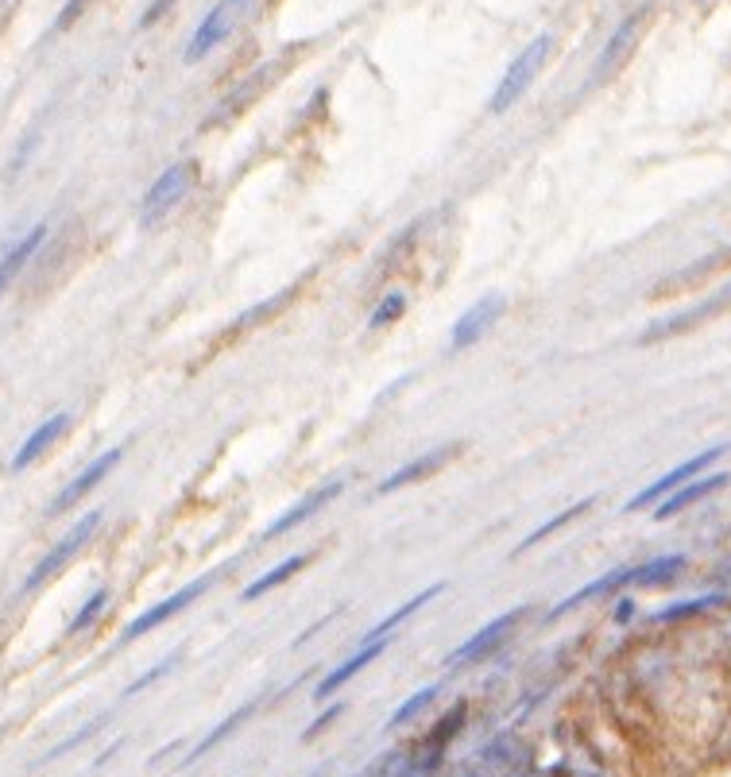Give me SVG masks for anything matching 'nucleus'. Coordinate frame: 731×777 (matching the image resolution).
Wrapping results in <instances>:
<instances>
[{
  "mask_svg": "<svg viewBox=\"0 0 731 777\" xmlns=\"http://www.w3.org/2000/svg\"><path fill=\"white\" fill-rule=\"evenodd\" d=\"M550 51H554V35H538V39H530L527 47L511 58V66L503 70V78H499L496 89H492V97H488V113L492 116L511 113V109L523 101V93L534 86V78L542 74V66H546Z\"/></svg>",
  "mask_w": 731,
  "mask_h": 777,
  "instance_id": "nucleus-1",
  "label": "nucleus"
},
{
  "mask_svg": "<svg viewBox=\"0 0 731 777\" xmlns=\"http://www.w3.org/2000/svg\"><path fill=\"white\" fill-rule=\"evenodd\" d=\"M101 522H105V511H89V515H82L70 530H66V538H59L55 546L47 549V557L31 569V576L24 580V592H31V588H39V584H47L51 576H59L82 549L93 542V534L101 530Z\"/></svg>",
  "mask_w": 731,
  "mask_h": 777,
  "instance_id": "nucleus-2",
  "label": "nucleus"
},
{
  "mask_svg": "<svg viewBox=\"0 0 731 777\" xmlns=\"http://www.w3.org/2000/svg\"><path fill=\"white\" fill-rule=\"evenodd\" d=\"M523 619H527V604L511 607V611L496 615L492 623H484V627L472 634V638H465V642H461V646H457V650L445 658V665L453 669V665H480V662H488L499 646H507V638L519 631V623H523Z\"/></svg>",
  "mask_w": 731,
  "mask_h": 777,
  "instance_id": "nucleus-3",
  "label": "nucleus"
},
{
  "mask_svg": "<svg viewBox=\"0 0 731 777\" xmlns=\"http://www.w3.org/2000/svg\"><path fill=\"white\" fill-rule=\"evenodd\" d=\"M503 314H507V298H503V294H484V298H476L465 314L457 317V325H453V333H449V352H465V348L480 345V341L496 329V321Z\"/></svg>",
  "mask_w": 731,
  "mask_h": 777,
  "instance_id": "nucleus-4",
  "label": "nucleus"
},
{
  "mask_svg": "<svg viewBox=\"0 0 731 777\" xmlns=\"http://www.w3.org/2000/svg\"><path fill=\"white\" fill-rule=\"evenodd\" d=\"M728 449H731L728 441H720V445H712V449H704V453H697V457H689V461H681V464H677V468H670L666 476H658V480H654L650 488L639 491V495H635V499L627 503V511H646L650 503L658 507V503H662V499H666L670 491H677V488H681V484H689L693 476H701L704 468H708V464H712V461H720V457H724Z\"/></svg>",
  "mask_w": 731,
  "mask_h": 777,
  "instance_id": "nucleus-5",
  "label": "nucleus"
},
{
  "mask_svg": "<svg viewBox=\"0 0 731 777\" xmlns=\"http://www.w3.org/2000/svg\"><path fill=\"white\" fill-rule=\"evenodd\" d=\"M209 584H213V573L209 576H198L194 584H186V588H178L175 596H167V600H159L155 607H147L144 615H136L128 627H124V642H136V638H144V634H151L155 627H163L167 619H175L178 611H186V607H194L198 600H202L205 592H209Z\"/></svg>",
  "mask_w": 731,
  "mask_h": 777,
  "instance_id": "nucleus-6",
  "label": "nucleus"
},
{
  "mask_svg": "<svg viewBox=\"0 0 731 777\" xmlns=\"http://www.w3.org/2000/svg\"><path fill=\"white\" fill-rule=\"evenodd\" d=\"M194 174L198 167L190 163V159H182V163H171L167 171L159 174L155 182H151V190L144 194V209H140V225H155L171 205L194 186Z\"/></svg>",
  "mask_w": 731,
  "mask_h": 777,
  "instance_id": "nucleus-7",
  "label": "nucleus"
},
{
  "mask_svg": "<svg viewBox=\"0 0 731 777\" xmlns=\"http://www.w3.org/2000/svg\"><path fill=\"white\" fill-rule=\"evenodd\" d=\"M461 449H465L461 441H449V445H438V449H430V453H418L414 461H407L403 468H395L380 488H376V495H395L399 488H410V484H422V480L438 476L445 464L461 457Z\"/></svg>",
  "mask_w": 731,
  "mask_h": 777,
  "instance_id": "nucleus-8",
  "label": "nucleus"
},
{
  "mask_svg": "<svg viewBox=\"0 0 731 777\" xmlns=\"http://www.w3.org/2000/svg\"><path fill=\"white\" fill-rule=\"evenodd\" d=\"M120 457H124V449H105V453H101L97 461L86 464V468H82V472H78V476H74V480H70V484H66V488H62L59 495H55V499H51V507H47V518L74 511V507H78V503L86 499L89 491L97 488V484H101V480H105V476H109V472L117 468Z\"/></svg>",
  "mask_w": 731,
  "mask_h": 777,
  "instance_id": "nucleus-9",
  "label": "nucleus"
},
{
  "mask_svg": "<svg viewBox=\"0 0 731 777\" xmlns=\"http://www.w3.org/2000/svg\"><path fill=\"white\" fill-rule=\"evenodd\" d=\"M345 491V480H325V484H318L314 491H306L298 503H294L291 511H283V515L275 518L271 526L264 530V542H271V538H283V534H291V530H298L302 522H310V518L318 515L322 507H329L337 495Z\"/></svg>",
  "mask_w": 731,
  "mask_h": 777,
  "instance_id": "nucleus-10",
  "label": "nucleus"
},
{
  "mask_svg": "<svg viewBox=\"0 0 731 777\" xmlns=\"http://www.w3.org/2000/svg\"><path fill=\"white\" fill-rule=\"evenodd\" d=\"M236 8H240V0H221L209 16H205L198 31H194V39L186 43V62H202L209 51H217V43H225L229 39V31L236 24Z\"/></svg>",
  "mask_w": 731,
  "mask_h": 777,
  "instance_id": "nucleus-11",
  "label": "nucleus"
},
{
  "mask_svg": "<svg viewBox=\"0 0 731 777\" xmlns=\"http://www.w3.org/2000/svg\"><path fill=\"white\" fill-rule=\"evenodd\" d=\"M646 16H650V12L639 8V12H631V16L619 24V31H615L612 39H608V47H604V55L596 58V70H592V78H596V82H604L615 66H623V58L631 55V47H635V39H639V31H643Z\"/></svg>",
  "mask_w": 731,
  "mask_h": 777,
  "instance_id": "nucleus-12",
  "label": "nucleus"
},
{
  "mask_svg": "<svg viewBox=\"0 0 731 777\" xmlns=\"http://www.w3.org/2000/svg\"><path fill=\"white\" fill-rule=\"evenodd\" d=\"M728 484V472H712V476H697L693 484H681L677 491H670L658 507H654V518L658 522H666V518H673V515H681L685 507H693V503H701L704 495H712V491H720Z\"/></svg>",
  "mask_w": 731,
  "mask_h": 777,
  "instance_id": "nucleus-13",
  "label": "nucleus"
},
{
  "mask_svg": "<svg viewBox=\"0 0 731 777\" xmlns=\"http://www.w3.org/2000/svg\"><path fill=\"white\" fill-rule=\"evenodd\" d=\"M387 642H391V638H380V642H360V650H356L352 658H345V662L337 665V669H333V673L325 677L322 685L314 689V696H318V700H329L333 692H341V685H349V681L356 677V673H360V669H368V665L380 658L383 650H387Z\"/></svg>",
  "mask_w": 731,
  "mask_h": 777,
  "instance_id": "nucleus-14",
  "label": "nucleus"
},
{
  "mask_svg": "<svg viewBox=\"0 0 731 777\" xmlns=\"http://www.w3.org/2000/svg\"><path fill=\"white\" fill-rule=\"evenodd\" d=\"M66 430H70V414H66V410H62V414H51L43 426H35L28 441L20 445V453L12 457V472H24L31 461H39V457H43V453H47V449H51V445H55Z\"/></svg>",
  "mask_w": 731,
  "mask_h": 777,
  "instance_id": "nucleus-15",
  "label": "nucleus"
},
{
  "mask_svg": "<svg viewBox=\"0 0 731 777\" xmlns=\"http://www.w3.org/2000/svg\"><path fill=\"white\" fill-rule=\"evenodd\" d=\"M43 236H47V225H35L28 236H20L12 248H8V256L0 259V298H4V290L12 287L20 275H24V267H28L35 252H39V244H43Z\"/></svg>",
  "mask_w": 731,
  "mask_h": 777,
  "instance_id": "nucleus-16",
  "label": "nucleus"
},
{
  "mask_svg": "<svg viewBox=\"0 0 731 777\" xmlns=\"http://www.w3.org/2000/svg\"><path fill=\"white\" fill-rule=\"evenodd\" d=\"M441 592H445V580H438V584H430V588H422V592H414V596H410L407 604H399V607H395V611H391V615H383L380 623H376L372 631L364 634V642H380V638H387V634L395 631L399 623H407V619H410V615H414V611H418V607H426V604H430V600H438Z\"/></svg>",
  "mask_w": 731,
  "mask_h": 777,
  "instance_id": "nucleus-17",
  "label": "nucleus"
},
{
  "mask_svg": "<svg viewBox=\"0 0 731 777\" xmlns=\"http://www.w3.org/2000/svg\"><path fill=\"white\" fill-rule=\"evenodd\" d=\"M720 310V302H701V306H693V310H685V314H673L666 321H658V325H650L643 337H639V345H654V341H666V337H677V333H685V329H693L697 321L704 317H712Z\"/></svg>",
  "mask_w": 731,
  "mask_h": 777,
  "instance_id": "nucleus-18",
  "label": "nucleus"
},
{
  "mask_svg": "<svg viewBox=\"0 0 731 777\" xmlns=\"http://www.w3.org/2000/svg\"><path fill=\"white\" fill-rule=\"evenodd\" d=\"M306 561H310L306 553H291V557H283V561H279V565H271V569H267V573L260 576V580H252V584H248V588L240 592V600L248 604V600H260V596H267L271 588L287 584V580H291V576L298 573V569H302Z\"/></svg>",
  "mask_w": 731,
  "mask_h": 777,
  "instance_id": "nucleus-19",
  "label": "nucleus"
},
{
  "mask_svg": "<svg viewBox=\"0 0 731 777\" xmlns=\"http://www.w3.org/2000/svg\"><path fill=\"white\" fill-rule=\"evenodd\" d=\"M592 507H596V495H588V499H577V503H573L569 511H561V515H557V518H550V522H542V526H538L534 534H527V538H523V542L515 546V557H519V553H527V549H534V546H538V542H542V538H550V534H557L561 526H569L573 518H581V515H585V511H592Z\"/></svg>",
  "mask_w": 731,
  "mask_h": 777,
  "instance_id": "nucleus-20",
  "label": "nucleus"
},
{
  "mask_svg": "<svg viewBox=\"0 0 731 777\" xmlns=\"http://www.w3.org/2000/svg\"><path fill=\"white\" fill-rule=\"evenodd\" d=\"M685 569V557L681 553H670V557H654L650 565H639V569H631V584H643V588H650V584H666V580H673V576Z\"/></svg>",
  "mask_w": 731,
  "mask_h": 777,
  "instance_id": "nucleus-21",
  "label": "nucleus"
},
{
  "mask_svg": "<svg viewBox=\"0 0 731 777\" xmlns=\"http://www.w3.org/2000/svg\"><path fill=\"white\" fill-rule=\"evenodd\" d=\"M403 314H407V290H387L380 302H376V310L368 314V329H387V325H395Z\"/></svg>",
  "mask_w": 731,
  "mask_h": 777,
  "instance_id": "nucleus-22",
  "label": "nucleus"
},
{
  "mask_svg": "<svg viewBox=\"0 0 731 777\" xmlns=\"http://www.w3.org/2000/svg\"><path fill=\"white\" fill-rule=\"evenodd\" d=\"M434 700H438V685H430V689H418V692H414V696L407 700V704H403V708H395V712L387 716V727L395 731V727L410 723L414 716H418V712H426V708H430Z\"/></svg>",
  "mask_w": 731,
  "mask_h": 777,
  "instance_id": "nucleus-23",
  "label": "nucleus"
},
{
  "mask_svg": "<svg viewBox=\"0 0 731 777\" xmlns=\"http://www.w3.org/2000/svg\"><path fill=\"white\" fill-rule=\"evenodd\" d=\"M252 712H256V704H244V708H236V712H233V716H229V720H225V723H217V727H213V735H205L202 743H198V747L190 750V758H202L205 750H213V747H217V743H221V739H225V735H229V731H233L236 723H240V720H248Z\"/></svg>",
  "mask_w": 731,
  "mask_h": 777,
  "instance_id": "nucleus-24",
  "label": "nucleus"
},
{
  "mask_svg": "<svg viewBox=\"0 0 731 777\" xmlns=\"http://www.w3.org/2000/svg\"><path fill=\"white\" fill-rule=\"evenodd\" d=\"M105 604H109V592H105V588H97V592L89 596L86 604H82V611H78V615L70 619V627H66V634H82V631H86L89 623H93V619H97V615L105 611Z\"/></svg>",
  "mask_w": 731,
  "mask_h": 777,
  "instance_id": "nucleus-25",
  "label": "nucleus"
},
{
  "mask_svg": "<svg viewBox=\"0 0 731 777\" xmlns=\"http://www.w3.org/2000/svg\"><path fill=\"white\" fill-rule=\"evenodd\" d=\"M724 596H701V600H685V604H670L662 615H658V623H670V619H681V615H697V611H704V607H712V604H720Z\"/></svg>",
  "mask_w": 731,
  "mask_h": 777,
  "instance_id": "nucleus-26",
  "label": "nucleus"
},
{
  "mask_svg": "<svg viewBox=\"0 0 731 777\" xmlns=\"http://www.w3.org/2000/svg\"><path fill=\"white\" fill-rule=\"evenodd\" d=\"M175 662H178V654H167V658H163V662L155 665L151 673H144V677H140L136 685H128V692H124V696H136V692H144L147 685H151V681H159V677H167V669H171V665H175Z\"/></svg>",
  "mask_w": 731,
  "mask_h": 777,
  "instance_id": "nucleus-27",
  "label": "nucleus"
},
{
  "mask_svg": "<svg viewBox=\"0 0 731 777\" xmlns=\"http://www.w3.org/2000/svg\"><path fill=\"white\" fill-rule=\"evenodd\" d=\"M175 8V0H151L144 8V16H140V28H151V24H159L167 12Z\"/></svg>",
  "mask_w": 731,
  "mask_h": 777,
  "instance_id": "nucleus-28",
  "label": "nucleus"
},
{
  "mask_svg": "<svg viewBox=\"0 0 731 777\" xmlns=\"http://www.w3.org/2000/svg\"><path fill=\"white\" fill-rule=\"evenodd\" d=\"M86 4H89V0H66V8H62L59 20H55V31H66V28H70V24H74V20H78V16L86 12Z\"/></svg>",
  "mask_w": 731,
  "mask_h": 777,
  "instance_id": "nucleus-29",
  "label": "nucleus"
},
{
  "mask_svg": "<svg viewBox=\"0 0 731 777\" xmlns=\"http://www.w3.org/2000/svg\"><path fill=\"white\" fill-rule=\"evenodd\" d=\"M341 712H345V704H333V708H329V712H322V716H318V720H314V723H310V727H306V735H302V739H306V743H310V739H314V735H322L325 727H329V723L337 720V716H341Z\"/></svg>",
  "mask_w": 731,
  "mask_h": 777,
  "instance_id": "nucleus-30",
  "label": "nucleus"
},
{
  "mask_svg": "<svg viewBox=\"0 0 731 777\" xmlns=\"http://www.w3.org/2000/svg\"><path fill=\"white\" fill-rule=\"evenodd\" d=\"M728 294H731V290H728Z\"/></svg>",
  "mask_w": 731,
  "mask_h": 777,
  "instance_id": "nucleus-31",
  "label": "nucleus"
}]
</instances>
